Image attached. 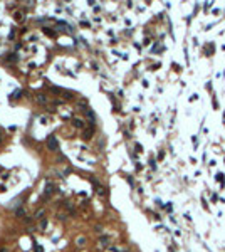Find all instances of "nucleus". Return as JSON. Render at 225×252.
Wrapping results in <instances>:
<instances>
[{
  "label": "nucleus",
  "mask_w": 225,
  "mask_h": 252,
  "mask_svg": "<svg viewBox=\"0 0 225 252\" xmlns=\"http://www.w3.org/2000/svg\"><path fill=\"white\" fill-rule=\"evenodd\" d=\"M47 146H49V150H57V141H56L54 136H49V140H47Z\"/></svg>",
  "instance_id": "1"
}]
</instances>
